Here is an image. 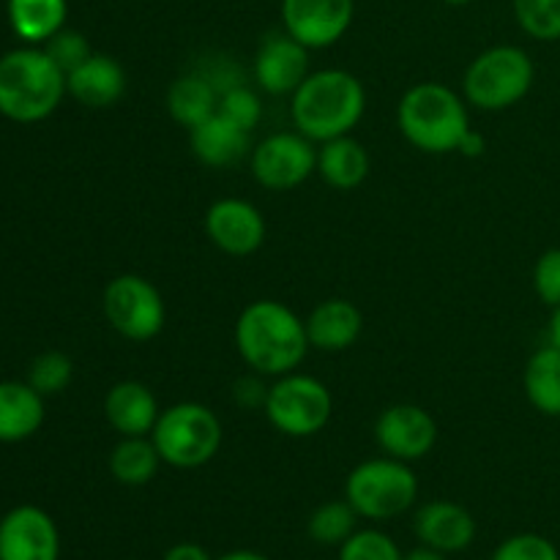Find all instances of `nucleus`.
<instances>
[{"label":"nucleus","instance_id":"f257e3e1","mask_svg":"<svg viewBox=\"0 0 560 560\" xmlns=\"http://www.w3.org/2000/svg\"><path fill=\"white\" fill-rule=\"evenodd\" d=\"M235 348L257 375H288L310 353L306 323L282 301L260 299L244 306L235 323Z\"/></svg>","mask_w":560,"mask_h":560},{"label":"nucleus","instance_id":"c85d7f7f","mask_svg":"<svg viewBox=\"0 0 560 560\" xmlns=\"http://www.w3.org/2000/svg\"><path fill=\"white\" fill-rule=\"evenodd\" d=\"M71 377H74V364H71L69 355L60 353V350H47V353L36 355L31 370H27V383H31L42 397L66 392Z\"/></svg>","mask_w":560,"mask_h":560},{"label":"nucleus","instance_id":"58836bf2","mask_svg":"<svg viewBox=\"0 0 560 560\" xmlns=\"http://www.w3.org/2000/svg\"><path fill=\"white\" fill-rule=\"evenodd\" d=\"M213 560H271V558L262 556V552H257V550H230Z\"/></svg>","mask_w":560,"mask_h":560},{"label":"nucleus","instance_id":"b1692460","mask_svg":"<svg viewBox=\"0 0 560 560\" xmlns=\"http://www.w3.org/2000/svg\"><path fill=\"white\" fill-rule=\"evenodd\" d=\"M11 31L27 44H44L66 27V0H5Z\"/></svg>","mask_w":560,"mask_h":560},{"label":"nucleus","instance_id":"5701e85b","mask_svg":"<svg viewBox=\"0 0 560 560\" xmlns=\"http://www.w3.org/2000/svg\"><path fill=\"white\" fill-rule=\"evenodd\" d=\"M523 388L541 416L560 419V348L547 342L530 355L523 372Z\"/></svg>","mask_w":560,"mask_h":560},{"label":"nucleus","instance_id":"2eb2a0df","mask_svg":"<svg viewBox=\"0 0 560 560\" xmlns=\"http://www.w3.org/2000/svg\"><path fill=\"white\" fill-rule=\"evenodd\" d=\"M310 74V49L288 31L271 33L257 49L255 82L271 96H293Z\"/></svg>","mask_w":560,"mask_h":560},{"label":"nucleus","instance_id":"f03ea898","mask_svg":"<svg viewBox=\"0 0 560 560\" xmlns=\"http://www.w3.org/2000/svg\"><path fill=\"white\" fill-rule=\"evenodd\" d=\"M366 109L364 82L345 69L312 71L290 98L295 131L312 142L345 137L361 124Z\"/></svg>","mask_w":560,"mask_h":560},{"label":"nucleus","instance_id":"4468645a","mask_svg":"<svg viewBox=\"0 0 560 560\" xmlns=\"http://www.w3.org/2000/svg\"><path fill=\"white\" fill-rule=\"evenodd\" d=\"M0 560H60L55 520L38 506H16L0 520Z\"/></svg>","mask_w":560,"mask_h":560},{"label":"nucleus","instance_id":"72a5a7b5","mask_svg":"<svg viewBox=\"0 0 560 560\" xmlns=\"http://www.w3.org/2000/svg\"><path fill=\"white\" fill-rule=\"evenodd\" d=\"M534 293L550 310L560 306V249L541 252L534 266Z\"/></svg>","mask_w":560,"mask_h":560},{"label":"nucleus","instance_id":"c756f323","mask_svg":"<svg viewBox=\"0 0 560 560\" xmlns=\"http://www.w3.org/2000/svg\"><path fill=\"white\" fill-rule=\"evenodd\" d=\"M337 560H402L397 541L377 528L355 530L337 547Z\"/></svg>","mask_w":560,"mask_h":560},{"label":"nucleus","instance_id":"cd10ccee","mask_svg":"<svg viewBox=\"0 0 560 560\" xmlns=\"http://www.w3.org/2000/svg\"><path fill=\"white\" fill-rule=\"evenodd\" d=\"M514 20L536 42L560 38V0H512Z\"/></svg>","mask_w":560,"mask_h":560},{"label":"nucleus","instance_id":"0eeeda50","mask_svg":"<svg viewBox=\"0 0 560 560\" xmlns=\"http://www.w3.org/2000/svg\"><path fill=\"white\" fill-rule=\"evenodd\" d=\"M419 498V479L410 463L394 457L364 459L345 479V501L372 523L402 517Z\"/></svg>","mask_w":560,"mask_h":560},{"label":"nucleus","instance_id":"1a4fd4ad","mask_svg":"<svg viewBox=\"0 0 560 560\" xmlns=\"http://www.w3.org/2000/svg\"><path fill=\"white\" fill-rule=\"evenodd\" d=\"M104 317L129 342L159 337L167 320V306L151 279L140 273H120L104 288Z\"/></svg>","mask_w":560,"mask_h":560},{"label":"nucleus","instance_id":"e433bc0d","mask_svg":"<svg viewBox=\"0 0 560 560\" xmlns=\"http://www.w3.org/2000/svg\"><path fill=\"white\" fill-rule=\"evenodd\" d=\"M485 137L479 135V131H474L470 129L468 135L463 137V142H459V148H457V153H463V156H468V159H476V156H481V153H485Z\"/></svg>","mask_w":560,"mask_h":560},{"label":"nucleus","instance_id":"f8f14e48","mask_svg":"<svg viewBox=\"0 0 560 560\" xmlns=\"http://www.w3.org/2000/svg\"><path fill=\"white\" fill-rule=\"evenodd\" d=\"M355 0H282V25L306 49L334 47L353 25Z\"/></svg>","mask_w":560,"mask_h":560},{"label":"nucleus","instance_id":"4c0bfd02","mask_svg":"<svg viewBox=\"0 0 560 560\" xmlns=\"http://www.w3.org/2000/svg\"><path fill=\"white\" fill-rule=\"evenodd\" d=\"M402 560H446V556H443V552H438V550H432V547L419 545V547H413V550L405 552Z\"/></svg>","mask_w":560,"mask_h":560},{"label":"nucleus","instance_id":"aec40b11","mask_svg":"<svg viewBox=\"0 0 560 560\" xmlns=\"http://www.w3.org/2000/svg\"><path fill=\"white\" fill-rule=\"evenodd\" d=\"M189 148L206 167H230L252 153V131L213 113L211 118L189 129Z\"/></svg>","mask_w":560,"mask_h":560},{"label":"nucleus","instance_id":"20e7f679","mask_svg":"<svg viewBox=\"0 0 560 560\" xmlns=\"http://www.w3.org/2000/svg\"><path fill=\"white\" fill-rule=\"evenodd\" d=\"M66 93V74L44 47L11 49L0 58V115L14 124L49 118Z\"/></svg>","mask_w":560,"mask_h":560},{"label":"nucleus","instance_id":"2f4dec72","mask_svg":"<svg viewBox=\"0 0 560 560\" xmlns=\"http://www.w3.org/2000/svg\"><path fill=\"white\" fill-rule=\"evenodd\" d=\"M44 52L55 60V66H58L63 74H71L77 66H82L88 58H91L93 49L80 31L60 27L52 38H47V42H44Z\"/></svg>","mask_w":560,"mask_h":560},{"label":"nucleus","instance_id":"393cba45","mask_svg":"<svg viewBox=\"0 0 560 560\" xmlns=\"http://www.w3.org/2000/svg\"><path fill=\"white\" fill-rule=\"evenodd\" d=\"M219 107V91L206 74L178 77L167 91V113L186 129H195L206 118H211Z\"/></svg>","mask_w":560,"mask_h":560},{"label":"nucleus","instance_id":"a19ab883","mask_svg":"<svg viewBox=\"0 0 560 560\" xmlns=\"http://www.w3.org/2000/svg\"><path fill=\"white\" fill-rule=\"evenodd\" d=\"M443 3H446V5H457V9H459V5H470V3H474V0H443Z\"/></svg>","mask_w":560,"mask_h":560},{"label":"nucleus","instance_id":"7c9ffc66","mask_svg":"<svg viewBox=\"0 0 560 560\" xmlns=\"http://www.w3.org/2000/svg\"><path fill=\"white\" fill-rule=\"evenodd\" d=\"M217 113L224 115L228 120H233V124L241 126V129L255 131V126L260 124L262 118V102L249 85L235 82V85H230L228 91L219 93Z\"/></svg>","mask_w":560,"mask_h":560},{"label":"nucleus","instance_id":"423d86ee","mask_svg":"<svg viewBox=\"0 0 560 560\" xmlns=\"http://www.w3.org/2000/svg\"><path fill=\"white\" fill-rule=\"evenodd\" d=\"M222 435V421L208 405L178 402L159 413L151 441L164 465L195 470L217 457Z\"/></svg>","mask_w":560,"mask_h":560},{"label":"nucleus","instance_id":"473e14b6","mask_svg":"<svg viewBox=\"0 0 560 560\" xmlns=\"http://www.w3.org/2000/svg\"><path fill=\"white\" fill-rule=\"evenodd\" d=\"M490 560H560V550L541 534H514L492 550Z\"/></svg>","mask_w":560,"mask_h":560},{"label":"nucleus","instance_id":"bb28decb","mask_svg":"<svg viewBox=\"0 0 560 560\" xmlns=\"http://www.w3.org/2000/svg\"><path fill=\"white\" fill-rule=\"evenodd\" d=\"M359 525V514L348 501H328L312 512L306 530L310 539L323 547H339L348 536H353Z\"/></svg>","mask_w":560,"mask_h":560},{"label":"nucleus","instance_id":"a211bd4d","mask_svg":"<svg viewBox=\"0 0 560 560\" xmlns=\"http://www.w3.org/2000/svg\"><path fill=\"white\" fill-rule=\"evenodd\" d=\"M66 91L71 98L91 109H107L118 104L126 93V71L109 55L93 52L71 74H66Z\"/></svg>","mask_w":560,"mask_h":560},{"label":"nucleus","instance_id":"6e6552de","mask_svg":"<svg viewBox=\"0 0 560 560\" xmlns=\"http://www.w3.org/2000/svg\"><path fill=\"white\" fill-rule=\"evenodd\" d=\"M262 410L268 424L284 438H312L331 421L334 397L317 377L288 372L268 386Z\"/></svg>","mask_w":560,"mask_h":560},{"label":"nucleus","instance_id":"ea45409f","mask_svg":"<svg viewBox=\"0 0 560 560\" xmlns=\"http://www.w3.org/2000/svg\"><path fill=\"white\" fill-rule=\"evenodd\" d=\"M550 345H556V348H560V306H556L552 310V317H550Z\"/></svg>","mask_w":560,"mask_h":560},{"label":"nucleus","instance_id":"9b49d317","mask_svg":"<svg viewBox=\"0 0 560 560\" xmlns=\"http://www.w3.org/2000/svg\"><path fill=\"white\" fill-rule=\"evenodd\" d=\"M375 441L386 457L402 459V463H419L435 448L438 421L421 405H392V408L377 416Z\"/></svg>","mask_w":560,"mask_h":560},{"label":"nucleus","instance_id":"dca6fc26","mask_svg":"<svg viewBox=\"0 0 560 560\" xmlns=\"http://www.w3.org/2000/svg\"><path fill=\"white\" fill-rule=\"evenodd\" d=\"M413 530L421 545L454 556L465 552L476 539V520L463 503L454 501H430L416 512Z\"/></svg>","mask_w":560,"mask_h":560},{"label":"nucleus","instance_id":"39448f33","mask_svg":"<svg viewBox=\"0 0 560 560\" xmlns=\"http://www.w3.org/2000/svg\"><path fill=\"white\" fill-rule=\"evenodd\" d=\"M534 82L536 66L530 55L514 44H498L468 63L463 77V96L476 109L501 113L523 102Z\"/></svg>","mask_w":560,"mask_h":560},{"label":"nucleus","instance_id":"ddd939ff","mask_svg":"<svg viewBox=\"0 0 560 560\" xmlns=\"http://www.w3.org/2000/svg\"><path fill=\"white\" fill-rule=\"evenodd\" d=\"M206 235L224 255L249 257L266 241V219L249 200L224 197L206 211Z\"/></svg>","mask_w":560,"mask_h":560},{"label":"nucleus","instance_id":"412c9836","mask_svg":"<svg viewBox=\"0 0 560 560\" xmlns=\"http://www.w3.org/2000/svg\"><path fill=\"white\" fill-rule=\"evenodd\" d=\"M370 153L350 135L334 137V140L320 142V148H317V175L331 189H359L370 178Z\"/></svg>","mask_w":560,"mask_h":560},{"label":"nucleus","instance_id":"f3484780","mask_svg":"<svg viewBox=\"0 0 560 560\" xmlns=\"http://www.w3.org/2000/svg\"><path fill=\"white\" fill-rule=\"evenodd\" d=\"M304 323L310 345L323 353H342V350L353 348L364 331V315L348 299L320 301Z\"/></svg>","mask_w":560,"mask_h":560},{"label":"nucleus","instance_id":"9d476101","mask_svg":"<svg viewBox=\"0 0 560 560\" xmlns=\"http://www.w3.org/2000/svg\"><path fill=\"white\" fill-rule=\"evenodd\" d=\"M252 178L271 191H290L317 173V148L301 131H277L249 153Z\"/></svg>","mask_w":560,"mask_h":560},{"label":"nucleus","instance_id":"a878e982","mask_svg":"<svg viewBox=\"0 0 560 560\" xmlns=\"http://www.w3.org/2000/svg\"><path fill=\"white\" fill-rule=\"evenodd\" d=\"M159 465H162V457H159L151 435L120 438L109 454V474L124 487L151 485L159 474Z\"/></svg>","mask_w":560,"mask_h":560},{"label":"nucleus","instance_id":"7ed1b4c3","mask_svg":"<svg viewBox=\"0 0 560 560\" xmlns=\"http://www.w3.org/2000/svg\"><path fill=\"white\" fill-rule=\"evenodd\" d=\"M397 124L405 140L421 153H454L470 131L465 96L443 82H419L399 98Z\"/></svg>","mask_w":560,"mask_h":560},{"label":"nucleus","instance_id":"4be33fe9","mask_svg":"<svg viewBox=\"0 0 560 560\" xmlns=\"http://www.w3.org/2000/svg\"><path fill=\"white\" fill-rule=\"evenodd\" d=\"M44 424V397L20 381L0 383V443H20Z\"/></svg>","mask_w":560,"mask_h":560},{"label":"nucleus","instance_id":"6ab92c4d","mask_svg":"<svg viewBox=\"0 0 560 560\" xmlns=\"http://www.w3.org/2000/svg\"><path fill=\"white\" fill-rule=\"evenodd\" d=\"M159 402L151 388L140 381H118L104 397L107 424L120 438L151 435L159 421Z\"/></svg>","mask_w":560,"mask_h":560},{"label":"nucleus","instance_id":"c9c22d12","mask_svg":"<svg viewBox=\"0 0 560 560\" xmlns=\"http://www.w3.org/2000/svg\"><path fill=\"white\" fill-rule=\"evenodd\" d=\"M162 560H213L208 556V550L202 545H195V541H178V545L170 547L164 552Z\"/></svg>","mask_w":560,"mask_h":560},{"label":"nucleus","instance_id":"f704fd0d","mask_svg":"<svg viewBox=\"0 0 560 560\" xmlns=\"http://www.w3.org/2000/svg\"><path fill=\"white\" fill-rule=\"evenodd\" d=\"M235 399H238L244 408H257V405L266 402V394L268 388L262 386L257 377H241L238 383H235Z\"/></svg>","mask_w":560,"mask_h":560}]
</instances>
